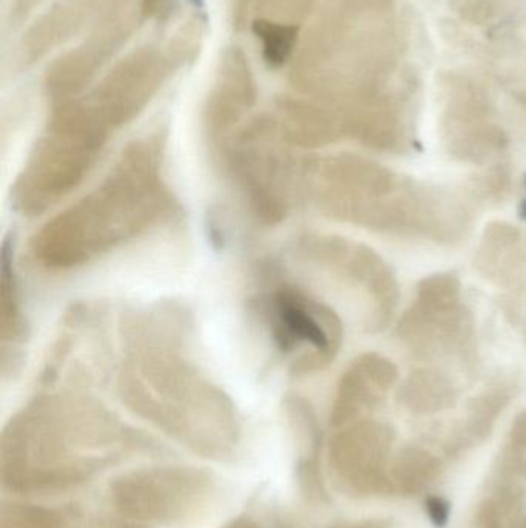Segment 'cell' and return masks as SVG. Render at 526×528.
Segmentation results:
<instances>
[{
    "label": "cell",
    "mask_w": 526,
    "mask_h": 528,
    "mask_svg": "<svg viewBox=\"0 0 526 528\" xmlns=\"http://www.w3.org/2000/svg\"><path fill=\"white\" fill-rule=\"evenodd\" d=\"M269 314L275 342L283 351H294L301 343H311L317 349L328 346L317 312L294 291L286 288L277 292L270 302Z\"/></svg>",
    "instance_id": "6da1fadb"
},
{
    "label": "cell",
    "mask_w": 526,
    "mask_h": 528,
    "mask_svg": "<svg viewBox=\"0 0 526 528\" xmlns=\"http://www.w3.org/2000/svg\"><path fill=\"white\" fill-rule=\"evenodd\" d=\"M253 31L263 42V53L267 64L280 67L289 59L297 41V28L269 21H257L253 24Z\"/></svg>",
    "instance_id": "7a4b0ae2"
},
{
    "label": "cell",
    "mask_w": 526,
    "mask_h": 528,
    "mask_svg": "<svg viewBox=\"0 0 526 528\" xmlns=\"http://www.w3.org/2000/svg\"><path fill=\"white\" fill-rule=\"evenodd\" d=\"M428 510L429 516H431L435 524L440 525V527L445 525L446 519H448V507H446V504H443L440 499H431L428 502Z\"/></svg>",
    "instance_id": "3957f363"
},
{
    "label": "cell",
    "mask_w": 526,
    "mask_h": 528,
    "mask_svg": "<svg viewBox=\"0 0 526 528\" xmlns=\"http://www.w3.org/2000/svg\"><path fill=\"white\" fill-rule=\"evenodd\" d=\"M156 4H158V0H145V10H153V8L156 7Z\"/></svg>",
    "instance_id": "277c9868"
}]
</instances>
